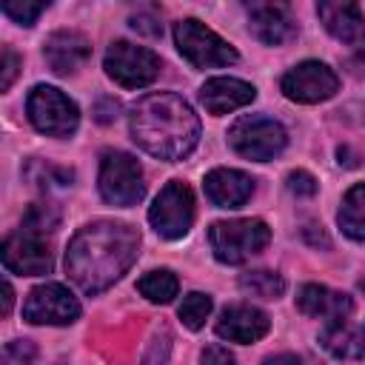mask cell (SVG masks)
<instances>
[{"mask_svg": "<svg viewBox=\"0 0 365 365\" xmlns=\"http://www.w3.org/2000/svg\"><path fill=\"white\" fill-rule=\"evenodd\" d=\"M137 251L140 231L134 225L97 220L71 237L66 251V274L83 294H100L131 268Z\"/></svg>", "mask_w": 365, "mask_h": 365, "instance_id": "obj_1", "label": "cell"}, {"mask_svg": "<svg viewBox=\"0 0 365 365\" xmlns=\"http://www.w3.org/2000/svg\"><path fill=\"white\" fill-rule=\"evenodd\" d=\"M131 140L157 160H182L200 140V120L194 108L171 91L143 94L128 114Z\"/></svg>", "mask_w": 365, "mask_h": 365, "instance_id": "obj_2", "label": "cell"}, {"mask_svg": "<svg viewBox=\"0 0 365 365\" xmlns=\"http://www.w3.org/2000/svg\"><path fill=\"white\" fill-rule=\"evenodd\" d=\"M271 240V228L262 220H220L208 228V245L225 265H240L259 254Z\"/></svg>", "mask_w": 365, "mask_h": 365, "instance_id": "obj_3", "label": "cell"}, {"mask_svg": "<svg viewBox=\"0 0 365 365\" xmlns=\"http://www.w3.org/2000/svg\"><path fill=\"white\" fill-rule=\"evenodd\" d=\"M174 43L180 54L194 66V68H217V66H231L237 63V48L225 43L217 31L202 26L194 17H185L174 23Z\"/></svg>", "mask_w": 365, "mask_h": 365, "instance_id": "obj_4", "label": "cell"}, {"mask_svg": "<svg viewBox=\"0 0 365 365\" xmlns=\"http://www.w3.org/2000/svg\"><path fill=\"white\" fill-rule=\"evenodd\" d=\"M228 143L231 148L245 157V160H257V163H265V160H274L285 143H288V134L285 128L271 120V117H262V114H242L231 128H228Z\"/></svg>", "mask_w": 365, "mask_h": 365, "instance_id": "obj_5", "label": "cell"}, {"mask_svg": "<svg viewBox=\"0 0 365 365\" xmlns=\"http://www.w3.org/2000/svg\"><path fill=\"white\" fill-rule=\"evenodd\" d=\"M100 194L106 202L128 208L137 205L145 194V180L140 163L125 151H106L100 160V177H97Z\"/></svg>", "mask_w": 365, "mask_h": 365, "instance_id": "obj_6", "label": "cell"}, {"mask_svg": "<svg viewBox=\"0 0 365 365\" xmlns=\"http://www.w3.org/2000/svg\"><path fill=\"white\" fill-rule=\"evenodd\" d=\"M26 111L31 125L48 137H68L77 131V123H80V111L74 100H68L54 86H34L29 91Z\"/></svg>", "mask_w": 365, "mask_h": 365, "instance_id": "obj_7", "label": "cell"}, {"mask_svg": "<svg viewBox=\"0 0 365 365\" xmlns=\"http://www.w3.org/2000/svg\"><path fill=\"white\" fill-rule=\"evenodd\" d=\"M148 222L163 240H180L188 234L194 222V194L185 182L171 180L160 188L154 197V205L148 208Z\"/></svg>", "mask_w": 365, "mask_h": 365, "instance_id": "obj_8", "label": "cell"}, {"mask_svg": "<svg viewBox=\"0 0 365 365\" xmlns=\"http://www.w3.org/2000/svg\"><path fill=\"white\" fill-rule=\"evenodd\" d=\"M103 66H106V74L123 88H143L154 83L160 74V57L151 48L134 46L128 40L111 43Z\"/></svg>", "mask_w": 365, "mask_h": 365, "instance_id": "obj_9", "label": "cell"}, {"mask_svg": "<svg viewBox=\"0 0 365 365\" xmlns=\"http://www.w3.org/2000/svg\"><path fill=\"white\" fill-rule=\"evenodd\" d=\"M77 317H80V302L60 282L37 285L23 299V319L31 325H68Z\"/></svg>", "mask_w": 365, "mask_h": 365, "instance_id": "obj_10", "label": "cell"}, {"mask_svg": "<svg viewBox=\"0 0 365 365\" xmlns=\"http://www.w3.org/2000/svg\"><path fill=\"white\" fill-rule=\"evenodd\" d=\"M282 94L294 103H322L328 97L336 94L339 88V77L319 60H305L299 66H294L291 71H285L282 77Z\"/></svg>", "mask_w": 365, "mask_h": 365, "instance_id": "obj_11", "label": "cell"}, {"mask_svg": "<svg viewBox=\"0 0 365 365\" xmlns=\"http://www.w3.org/2000/svg\"><path fill=\"white\" fill-rule=\"evenodd\" d=\"M3 265L11 274H23V277H37V274H48L54 259H51V248L40 234H31L26 228L9 234L3 240Z\"/></svg>", "mask_w": 365, "mask_h": 365, "instance_id": "obj_12", "label": "cell"}, {"mask_svg": "<svg viewBox=\"0 0 365 365\" xmlns=\"http://www.w3.org/2000/svg\"><path fill=\"white\" fill-rule=\"evenodd\" d=\"M43 57H46V63L54 74L68 77V74H77L86 66V60L91 57V43L80 31L63 29V31L48 34V40L43 46Z\"/></svg>", "mask_w": 365, "mask_h": 365, "instance_id": "obj_13", "label": "cell"}, {"mask_svg": "<svg viewBox=\"0 0 365 365\" xmlns=\"http://www.w3.org/2000/svg\"><path fill=\"white\" fill-rule=\"evenodd\" d=\"M248 31L265 46H282L297 37V23L279 3H251L248 6Z\"/></svg>", "mask_w": 365, "mask_h": 365, "instance_id": "obj_14", "label": "cell"}, {"mask_svg": "<svg viewBox=\"0 0 365 365\" xmlns=\"http://www.w3.org/2000/svg\"><path fill=\"white\" fill-rule=\"evenodd\" d=\"M268 314L254 308V305H245V302H237V305H228L220 319H217V334L228 342H240V345H248V342H257L268 334Z\"/></svg>", "mask_w": 365, "mask_h": 365, "instance_id": "obj_15", "label": "cell"}, {"mask_svg": "<svg viewBox=\"0 0 365 365\" xmlns=\"http://www.w3.org/2000/svg\"><path fill=\"white\" fill-rule=\"evenodd\" d=\"M254 97H257V88L245 80H237V77H211L200 88V103L214 117L231 114V111L248 106Z\"/></svg>", "mask_w": 365, "mask_h": 365, "instance_id": "obj_16", "label": "cell"}, {"mask_svg": "<svg viewBox=\"0 0 365 365\" xmlns=\"http://www.w3.org/2000/svg\"><path fill=\"white\" fill-rule=\"evenodd\" d=\"M205 197L217 205V208H240L251 200L254 194V180L245 171L237 168H214L205 174Z\"/></svg>", "mask_w": 365, "mask_h": 365, "instance_id": "obj_17", "label": "cell"}, {"mask_svg": "<svg viewBox=\"0 0 365 365\" xmlns=\"http://www.w3.org/2000/svg\"><path fill=\"white\" fill-rule=\"evenodd\" d=\"M297 308L305 314V317H314V319H325V322H342L348 319V314L354 311V302L348 294L342 291H334V288H325V285H302L299 294H297Z\"/></svg>", "mask_w": 365, "mask_h": 365, "instance_id": "obj_18", "label": "cell"}, {"mask_svg": "<svg viewBox=\"0 0 365 365\" xmlns=\"http://www.w3.org/2000/svg\"><path fill=\"white\" fill-rule=\"evenodd\" d=\"M317 14L322 20V26L345 43H354L365 34V14L356 3H342V0H322L317 6Z\"/></svg>", "mask_w": 365, "mask_h": 365, "instance_id": "obj_19", "label": "cell"}, {"mask_svg": "<svg viewBox=\"0 0 365 365\" xmlns=\"http://www.w3.org/2000/svg\"><path fill=\"white\" fill-rule=\"evenodd\" d=\"M319 342L336 359H356V356L365 354V334L354 331L345 319L342 322H328L319 334Z\"/></svg>", "mask_w": 365, "mask_h": 365, "instance_id": "obj_20", "label": "cell"}, {"mask_svg": "<svg viewBox=\"0 0 365 365\" xmlns=\"http://www.w3.org/2000/svg\"><path fill=\"white\" fill-rule=\"evenodd\" d=\"M336 222L345 237L351 240H365V182H356L345 191Z\"/></svg>", "mask_w": 365, "mask_h": 365, "instance_id": "obj_21", "label": "cell"}, {"mask_svg": "<svg viewBox=\"0 0 365 365\" xmlns=\"http://www.w3.org/2000/svg\"><path fill=\"white\" fill-rule=\"evenodd\" d=\"M137 291L148 299V302H157V305H165L177 297L180 291V282L174 277V271L168 268H160V271H148L137 279Z\"/></svg>", "mask_w": 365, "mask_h": 365, "instance_id": "obj_22", "label": "cell"}, {"mask_svg": "<svg viewBox=\"0 0 365 365\" xmlns=\"http://www.w3.org/2000/svg\"><path fill=\"white\" fill-rule=\"evenodd\" d=\"M240 288L248 297H257V299H277L285 291V279L279 274H274V271L259 268V271H245L240 277Z\"/></svg>", "mask_w": 365, "mask_h": 365, "instance_id": "obj_23", "label": "cell"}, {"mask_svg": "<svg viewBox=\"0 0 365 365\" xmlns=\"http://www.w3.org/2000/svg\"><path fill=\"white\" fill-rule=\"evenodd\" d=\"M177 314H180V319H182L185 328L197 331V328L205 325V319H208V314H211V297L202 294V291H191V294L182 297Z\"/></svg>", "mask_w": 365, "mask_h": 365, "instance_id": "obj_24", "label": "cell"}, {"mask_svg": "<svg viewBox=\"0 0 365 365\" xmlns=\"http://www.w3.org/2000/svg\"><path fill=\"white\" fill-rule=\"evenodd\" d=\"M60 225V211L51 205V202H31L23 214V228L31 231V234H48Z\"/></svg>", "mask_w": 365, "mask_h": 365, "instance_id": "obj_25", "label": "cell"}, {"mask_svg": "<svg viewBox=\"0 0 365 365\" xmlns=\"http://www.w3.org/2000/svg\"><path fill=\"white\" fill-rule=\"evenodd\" d=\"M48 3L43 0H3V14L11 17L17 26H34V20L46 11Z\"/></svg>", "mask_w": 365, "mask_h": 365, "instance_id": "obj_26", "label": "cell"}, {"mask_svg": "<svg viewBox=\"0 0 365 365\" xmlns=\"http://www.w3.org/2000/svg\"><path fill=\"white\" fill-rule=\"evenodd\" d=\"M34 342L29 339H11L3 345V365H31L34 362Z\"/></svg>", "mask_w": 365, "mask_h": 365, "instance_id": "obj_27", "label": "cell"}, {"mask_svg": "<svg viewBox=\"0 0 365 365\" xmlns=\"http://www.w3.org/2000/svg\"><path fill=\"white\" fill-rule=\"evenodd\" d=\"M168 351H171V334L163 328L160 334H154V339H151V345L143 356V365H165Z\"/></svg>", "mask_w": 365, "mask_h": 365, "instance_id": "obj_28", "label": "cell"}, {"mask_svg": "<svg viewBox=\"0 0 365 365\" xmlns=\"http://www.w3.org/2000/svg\"><path fill=\"white\" fill-rule=\"evenodd\" d=\"M131 29L145 34V37H157L163 31V23H160V14L154 9H145V11H137L131 17Z\"/></svg>", "mask_w": 365, "mask_h": 365, "instance_id": "obj_29", "label": "cell"}, {"mask_svg": "<svg viewBox=\"0 0 365 365\" xmlns=\"http://www.w3.org/2000/svg\"><path fill=\"white\" fill-rule=\"evenodd\" d=\"M17 68H20V57L14 54L11 46H3V66H0V91H9L14 77H17Z\"/></svg>", "mask_w": 365, "mask_h": 365, "instance_id": "obj_30", "label": "cell"}, {"mask_svg": "<svg viewBox=\"0 0 365 365\" xmlns=\"http://www.w3.org/2000/svg\"><path fill=\"white\" fill-rule=\"evenodd\" d=\"M288 191L297 197H314L317 194V180L308 171H291L288 174Z\"/></svg>", "mask_w": 365, "mask_h": 365, "instance_id": "obj_31", "label": "cell"}, {"mask_svg": "<svg viewBox=\"0 0 365 365\" xmlns=\"http://www.w3.org/2000/svg\"><path fill=\"white\" fill-rule=\"evenodd\" d=\"M202 365H237V359H234V354H231L228 348H222V345H208V348L202 351Z\"/></svg>", "mask_w": 365, "mask_h": 365, "instance_id": "obj_32", "label": "cell"}, {"mask_svg": "<svg viewBox=\"0 0 365 365\" xmlns=\"http://www.w3.org/2000/svg\"><path fill=\"white\" fill-rule=\"evenodd\" d=\"M117 111H120L117 100H100V106H97V120H100V123H111V120L117 117Z\"/></svg>", "mask_w": 365, "mask_h": 365, "instance_id": "obj_33", "label": "cell"}, {"mask_svg": "<svg viewBox=\"0 0 365 365\" xmlns=\"http://www.w3.org/2000/svg\"><path fill=\"white\" fill-rule=\"evenodd\" d=\"M262 365H308V362L297 354H277V356H268Z\"/></svg>", "mask_w": 365, "mask_h": 365, "instance_id": "obj_34", "label": "cell"}, {"mask_svg": "<svg viewBox=\"0 0 365 365\" xmlns=\"http://www.w3.org/2000/svg\"><path fill=\"white\" fill-rule=\"evenodd\" d=\"M11 302H14V291H11V282H9V279H3V308H0V314H3V317H9V311H11Z\"/></svg>", "mask_w": 365, "mask_h": 365, "instance_id": "obj_35", "label": "cell"}, {"mask_svg": "<svg viewBox=\"0 0 365 365\" xmlns=\"http://www.w3.org/2000/svg\"><path fill=\"white\" fill-rule=\"evenodd\" d=\"M336 154H339V165H348V168H354V165H356V160H354V154H351V151H348L345 145H342V148H339Z\"/></svg>", "mask_w": 365, "mask_h": 365, "instance_id": "obj_36", "label": "cell"}, {"mask_svg": "<svg viewBox=\"0 0 365 365\" xmlns=\"http://www.w3.org/2000/svg\"><path fill=\"white\" fill-rule=\"evenodd\" d=\"M359 48H362V54H365V34H362V40H359Z\"/></svg>", "mask_w": 365, "mask_h": 365, "instance_id": "obj_37", "label": "cell"}, {"mask_svg": "<svg viewBox=\"0 0 365 365\" xmlns=\"http://www.w3.org/2000/svg\"><path fill=\"white\" fill-rule=\"evenodd\" d=\"M362 288H365V282H362Z\"/></svg>", "mask_w": 365, "mask_h": 365, "instance_id": "obj_38", "label": "cell"}, {"mask_svg": "<svg viewBox=\"0 0 365 365\" xmlns=\"http://www.w3.org/2000/svg\"><path fill=\"white\" fill-rule=\"evenodd\" d=\"M362 334H365V331H362Z\"/></svg>", "mask_w": 365, "mask_h": 365, "instance_id": "obj_39", "label": "cell"}]
</instances>
